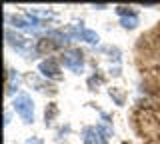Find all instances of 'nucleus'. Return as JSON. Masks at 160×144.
Instances as JSON below:
<instances>
[{"mask_svg": "<svg viewBox=\"0 0 160 144\" xmlns=\"http://www.w3.org/2000/svg\"><path fill=\"white\" fill-rule=\"evenodd\" d=\"M120 24H122V28H128V30H132V28H136V24H138V16H136V14L122 16V18H120Z\"/></svg>", "mask_w": 160, "mask_h": 144, "instance_id": "7", "label": "nucleus"}, {"mask_svg": "<svg viewBox=\"0 0 160 144\" xmlns=\"http://www.w3.org/2000/svg\"><path fill=\"white\" fill-rule=\"evenodd\" d=\"M80 36H82V40H86V42H90V44H98V40H100L96 32H92V30H86V28L82 30V34H80Z\"/></svg>", "mask_w": 160, "mask_h": 144, "instance_id": "8", "label": "nucleus"}, {"mask_svg": "<svg viewBox=\"0 0 160 144\" xmlns=\"http://www.w3.org/2000/svg\"><path fill=\"white\" fill-rule=\"evenodd\" d=\"M38 70L44 74V76H48V78H52V80H58L60 78V66L56 64V60H42L38 64Z\"/></svg>", "mask_w": 160, "mask_h": 144, "instance_id": "4", "label": "nucleus"}, {"mask_svg": "<svg viewBox=\"0 0 160 144\" xmlns=\"http://www.w3.org/2000/svg\"><path fill=\"white\" fill-rule=\"evenodd\" d=\"M84 144H106V136L100 128H86L84 130Z\"/></svg>", "mask_w": 160, "mask_h": 144, "instance_id": "5", "label": "nucleus"}, {"mask_svg": "<svg viewBox=\"0 0 160 144\" xmlns=\"http://www.w3.org/2000/svg\"><path fill=\"white\" fill-rule=\"evenodd\" d=\"M56 112H58L56 104H50V108H46V114H44V116H46V124H48V122H52V118L56 116Z\"/></svg>", "mask_w": 160, "mask_h": 144, "instance_id": "9", "label": "nucleus"}, {"mask_svg": "<svg viewBox=\"0 0 160 144\" xmlns=\"http://www.w3.org/2000/svg\"><path fill=\"white\" fill-rule=\"evenodd\" d=\"M26 144H42V140H40V138H28Z\"/></svg>", "mask_w": 160, "mask_h": 144, "instance_id": "11", "label": "nucleus"}, {"mask_svg": "<svg viewBox=\"0 0 160 144\" xmlns=\"http://www.w3.org/2000/svg\"><path fill=\"white\" fill-rule=\"evenodd\" d=\"M62 62H64V66H66L68 70L80 74V72H82V68H84V54H82V50H78V48L66 50V52H64V56H62Z\"/></svg>", "mask_w": 160, "mask_h": 144, "instance_id": "2", "label": "nucleus"}, {"mask_svg": "<svg viewBox=\"0 0 160 144\" xmlns=\"http://www.w3.org/2000/svg\"><path fill=\"white\" fill-rule=\"evenodd\" d=\"M6 40H8V44L14 48L16 52H20V54H28V50H30V40H26L24 36H20V34H14L12 30H6Z\"/></svg>", "mask_w": 160, "mask_h": 144, "instance_id": "3", "label": "nucleus"}, {"mask_svg": "<svg viewBox=\"0 0 160 144\" xmlns=\"http://www.w3.org/2000/svg\"><path fill=\"white\" fill-rule=\"evenodd\" d=\"M20 86V76L16 70H8V80H6V92L14 94V90Z\"/></svg>", "mask_w": 160, "mask_h": 144, "instance_id": "6", "label": "nucleus"}, {"mask_svg": "<svg viewBox=\"0 0 160 144\" xmlns=\"http://www.w3.org/2000/svg\"><path fill=\"white\" fill-rule=\"evenodd\" d=\"M12 106H14V110H16V114L26 124H32L34 122V104H32V98H30L28 94H24V92L18 94V96L14 98Z\"/></svg>", "mask_w": 160, "mask_h": 144, "instance_id": "1", "label": "nucleus"}, {"mask_svg": "<svg viewBox=\"0 0 160 144\" xmlns=\"http://www.w3.org/2000/svg\"><path fill=\"white\" fill-rule=\"evenodd\" d=\"M116 12L120 14V18H122V16H128V14H136L134 10H130V8H126V6H116Z\"/></svg>", "mask_w": 160, "mask_h": 144, "instance_id": "10", "label": "nucleus"}]
</instances>
